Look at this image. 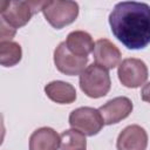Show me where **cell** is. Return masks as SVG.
Listing matches in <instances>:
<instances>
[{
    "mask_svg": "<svg viewBox=\"0 0 150 150\" xmlns=\"http://www.w3.org/2000/svg\"><path fill=\"white\" fill-rule=\"evenodd\" d=\"M109 25L114 36L128 49H143L150 43V6L145 2L116 4Z\"/></svg>",
    "mask_w": 150,
    "mask_h": 150,
    "instance_id": "cell-1",
    "label": "cell"
},
{
    "mask_svg": "<svg viewBox=\"0 0 150 150\" xmlns=\"http://www.w3.org/2000/svg\"><path fill=\"white\" fill-rule=\"evenodd\" d=\"M45 1H7L4 0L0 2V15L1 20H4L7 25L13 27L14 29L23 27L30 18L42 9Z\"/></svg>",
    "mask_w": 150,
    "mask_h": 150,
    "instance_id": "cell-2",
    "label": "cell"
},
{
    "mask_svg": "<svg viewBox=\"0 0 150 150\" xmlns=\"http://www.w3.org/2000/svg\"><path fill=\"white\" fill-rule=\"evenodd\" d=\"M111 81L108 69L96 63L88 66L80 75V88L88 97H103L109 93Z\"/></svg>",
    "mask_w": 150,
    "mask_h": 150,
    "instance_id": "cell-3",
    "label": "cell"
},
{
    "mask_svg": "<svg viewBox=\"0 0 150 150\" xmlns=\"http://www.w3.org/2000/svg\"><path fill=\"white\" fill-rule=\"evenodd\" d=\"M41 12L52 27L61 29L76 20L79 15V5L75 1H45Z\"/></svg>",
    "mask_w": 150,
    "mask_h": 150,
    "instance_id": "cell-4",
    "label": "cell"
},
{
    "mask_svg": "<svg viewBox=\"0 0 150 150\" xmlns=\"http://www.w3.org/2000/svg\"><path fill=\"white\" fill-rule=\"evenodd\" d=\"M69 125L82 132L84 136L97 135L104 125L103 117L98 109L91 107H80L69 115Z\"/></svg>",
    "mask_w": 150,
    "mask_h": 150,
    "instance_id": "cell-5",
    "label": "cell"
},
{
    "mask_svg": "<svg viewBox=\"0 0 150 150\" xmlns=\"http://www.w3.org/2000/svg\"><path fill=\"white\" fill-rule=\"evenodd\" d=\"M120 82L127 88H138L148 80V67L139 59H125L117 69Z\"/></svg>",
    "mask_w": 150,
    "mask_h": 150,
    "instance_id": "cell-6",
    "label": "cell"
},
{
    "mask_svg": "<svg viewBox=\"0 0 150 150\" xmlns=\"http://www.w3.org/2000/svg\"><path fill=\"white\" fill-rule=\"evenodd\" d=\"M54 63L59 71L64 75H81L88 63V57L74 55L67 47L66 42H61L54 50Z\"/></svg>",
    "mask_w": 150,
    "mask_h": 150,
    "instance_id": "cell-7",
    "label": "cell"
},
{
    "mask_svg": "<svg viewBox=\"0 0 150 150\" xmlns=\"http://www.w3.org/2000/svg\"><path fill=\"white\" fill-rule=\"evenodd\" d=\"M132 102L130 98L125 96H118L112 100H109L107 103L98 108L101 112L104 124L110 125L121 122L122 120L127 118L132 111Z\"/></svg>",
    "mask_w": 150,
    "mask_h": 150,
    "instance_id": "cell-8",
    "label": "cell"
},
{
    "mask_svg": "<svg viewBox=\"0 0 150 150\" xmlns=\"http://www.w3.org/2000/svg\"><path fill=\"white\" fill-rule=\"evenodd\" d=\"M148 146V134L137 124L125 127L118 135L117 150H145Z\"/></svg>",
    "mask_w": 150,
    "mask_h": 150,
    "instance_id": "cell-9",
    "label": "cell"
},
{
    "mask_svg": "<svg viewBox=\"0 0 150 150\" xmlns=\"http://www.w3.org/2000/svg\"><path fill=\"white\" fill-rule=\"evenodd\" d=\"M93 56L97 66L105 69H114L116 66H120L122 55L120 49L110 40L98 39L95 42Z\"/></svg>",
    "mask_w": 150,
    "mask_h": 150,
    "instance_id": "cell-10",
    "label": "cell"
},
{
    "mask_svg": "<svg viewBox=\"0 0 150 150\" xmlns=\"http://www.w3.org/2000/svg\"><path fill=\"white\" fill-rule=\"evenodd\" d=\"M60 135L49 127H42L33 131L29 137V150H59Z\"/></svg>",
    "mask_w": 150,
    "mask_h": 150,
    "instance_id": "cell-11",
    "label": "cell"
},
{
    "mask_svg": "<svg viewBox=\"0 0 150 150\" xmlns=\"http://www.w3.org/2000/svg\"><path fill=\"white\" fill-rule=\"evenodd\" d=\"M45 93L49 100L59 104H70L76 100L75 88L64 81H52L45 87Z\"/></svg>",
    "mask_w": 150,
    "mask_h": 150,
    "instance_id": "cell-12",
    "label": "cell"
},
{
    "mask_svg": "<svg viewBox=\"0 0 150 150\" xmlns=\"http://www.w3.org/2000/svg\"><path fill=\"white\" fill-rule=\"evenodd\" d=\"M68 49L77 56L88 57V54L94 50L95 43L89 33L84 30H74L70 32L64 41Z\"/></svg>",
    "mask_w": 150,
    "mask_h": 150,
    "instance_id": "cell-13",
    "label": "cell"
},
{
    "mask_svg": "<svg viewBox=\"0 0 150 150\" xmlns=\"http://www.w3.org/2000/svg\"><path fill=\"white\" fill-rule=\"evenodd\" d=\"M22 49L18 42L2 41L0 42V63L4 67H13L21 61Z\"/></svg>",
    "mask_w": 150,
    "mask_h": 150,
    "instance_id": "cell-14",
    "label": "cell"
},
{
    "mask_svg": "<svg viewBox=\"0 0 150 150\" xmlns=\"http://www.w3.org/2000/svg\"><path fill=\"white\" fill-rule=\"evenodd\" d=\"M60 138L61 150H86L87 148L86 136L75 129L64 130L60 135Z\"/></svg>",
    "mask_w": 150,
    "mask_h": 150,
    "instance_id": "cell-15",
    "label": "cell"
},
{
    "mask_svg": "<svg viewBox=\"0 0 150 150\" xmlns=\"http://www.w3.org/2000/svg\"><path fill=\"white\" fill-rule=\"evenodd\" d=\"M16 29H14L13 27H11L9 25H7L4 20H0V42L2 41H12L13 36L15 35Z\"/></svg>",
    "mask_w": 150,
    "mask_h": 150,
    "instance_id": "cell-16",
    "label": "cell"
},
{
    "mask_svg": "<svg viewBox=\"0 0 150 150\" xmlns=\"http://www.w3.org/2000/svg\"><path fill=\"white\" fill-rule=\"evenodd\" d=\"M141 96H142L143 101L150 103V82L144 84V87L142 88V91H141Z\"/></svg>",
    "mask_w": 150,
    "mask_h": 150,
    "instance_id": "cell-17",
    "label": "cell"
}]
</instances>
